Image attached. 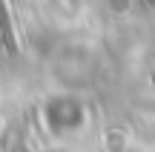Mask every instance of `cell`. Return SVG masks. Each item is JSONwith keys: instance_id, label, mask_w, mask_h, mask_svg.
<instances>
[{"instance_id": "cell-1", "label": "cell", "mask_w": 155, "mask_h": 152, "mask_svg": "<svg viewBox=\"0 0 155 152\" xmlns=\"http://www.w3.org/2000/svg\"><path fill=\"white\" fill-rule=\"evenodd\" d=\"M0 29H3V34H6V43L15 49V34H12V20H9V11H6V6H3V0H0Z\"/></svg>"}]
</instances>
